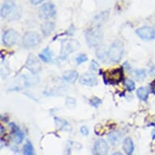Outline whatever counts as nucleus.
I'll use <instances>...</instances> for the list:
<instances>
[{"label": "nucleus", "instance_id": "nucleus-27", "mask_svg": "<svg viewBox=\"0 0 155 155\" xmlns=\"http://www.w3.org/2000/svg\"><path fill=\"white\" fill-rule=\"evenodd\" d=\"M81 133L84 135V136H88L89 133V129H88V127H85V126H83V127H81Z\"/></svg>", "mask_w": 155, "mask_h": 155}, {"label": "nucleus", "instance_id": "nucleus-24", "mask_svg": "<svg viewBox=\"0 0 155 155\" xmlns=\"http://www.w3.org/2000/svg\"><path fill=\"white\" fill-rule=\"evenodd\" d=\"M89 103L94 107H97L99 105L102 104V100L98 97H94L89 100Z\"/></svg>", "mask_w": 155, "mask_h": 155}, {"label": "nucleus", "instance_id": "nucleus-15", "mask_svg": "<svg viewBox=\"0 0 155 155\" xmlns=\"http://www.w3.org/2000/svg\"><path fill=\"white\" fill-rule=\"evenodd\" d=\"M123 148H124V152L126 153L127 155H132L133 153V151H134V144H133V141H132L131 138L127 137L124 140Z\"/></svg>", "mask_w": 155, "mask_h": 155}, {"label": "nucleus", "instance_id": "nucleus-8", "mask_svg": "<svg viewBox=\"0 0 155 155\" xmlns=\"http://www.w3.org/2000/svg\"><path fill=\"white\" fill-rule=\"evenodd\" d=\"M25 68L32 73L34 74L38 73L41 70V63L39 61V59L33 54L28 55V59L26 60Z\"/></svg>", "mask_w": 155, "mask_h": 155}, {"label": "nucleus", "instance_id": "nucleus-4", "mask_svg": "<svg viewBox=\"0 0 155 155\" xmlns=\"http://www.w3.org/2000/svg\"><path fill=\"white\" fill-rule=\"evenodd\" d=\"M123 54H124V44L120 40L114 41L108 50L110 60L113 63H118L122 59Z\"/></svg>", "mask_w": 155, "mask_h": 155}, {"label": "nucleus", "instance_id": "nucleus-6", "mask_svg": "<svg viewBox=\"0 0 155 155\" xmlns=\"http://www.w3.org/2000/svg\"><path fill=\"white\" fill-rule=\"evenodd\" d=\"M41 43V37L36 32H27L23 38V44L26 48H33Z\"/></svg>", "mask_w": 155, "mask_h": 155}, {"label": "nucleus", "instance_id": "nucleus-22", "mask_svg": "<svg viewBox=\"0 0 155 155\" xmlns=\"http://www.w3.org/2000/svg\"><path fill=\"white\" fill-rule=\"evenodd\" d=\"M145 76H146V73H145V70H136L134 71V76L137 81L144 80Z\"/></svg>", "mask_w": 155, "mask_h": 155}, {"label": "nucleus", "instance_id": "nucleus-14", "mask_svg": "<svg viewBox=\"0 0 155 155\" xmlns=\"http://www.w3.org/2000/svg\"><path fill=\"white\" fill-rule=\"evenodd\" d=\"M77 78H78V72L74 70L67 71L63 74V80L70 84L74 83Z\"/></svg>", "mask_w": 155, "mask_h": 155}, {"label": "nucleus", "instance_id": "nucleus-16", "mask_svg": "<svg viewBox=\"0 0 155 155\" xmlns=\"http://www.w3.org/2000/svg\"><path fill=\"white\" fill-rule=\"evenodd\" d=\"M121 137H122V135L118 131H114L108 135V140L110 143L113 145H117L120 143Z\"/></svg>", "mask_w": 155, "mask_h": 155}, {"label": "nucleus", "instance_id": "nucleus-17", "mask_svg": "<svg viewBox=\"0 0 155 155\" xmlns=\"http://www.w3.org/2000/svg\"><path fill=\"white\" fill-rule=\"evenodd\" d=\"M52 57H53V53L49 49V47H46L44 49L41 54H39V58L45 63H50L52 61Z\"/></svg>", "mask_w": 155, "mask_h": 155}, {"label": "nucleus", "instance_id": "nucleus-5", "mask_svg": "<svg viewBox=\"0 0 155 155\" xmlns=\"http://www.w3.org/2000/svg\"><path fill=\"white\" fill-rule=\"evenodd\" d=\"M105 83L107 84H116L122 81L124 73H123L122 68L112 69L106 71L103 73Z\"/></svg>", "mask_w": 155, "mask_h": 155}, {"label": "nucleus", "instance_id": "nucleus-26", "mask_svg": "<svg viewBox=\"0 0 155 155\" xmlns=\"http://www.w3.org/2000/svg\"><path fill=\"white\" fill-rule=\"evenodd\" d=\"M98 68H99V66H98L97 63H96L94 60H93V61L91 62V64H90V69H91L92 71H97V69Z\"/></svg>", "mask_w": 155, "mask_h": 155}, {"label": "nucleus", "instance_id": "nucleus-10", "mask_svg": "<svg viewBox=\"0 0 155 155\" xmlns=\"http://www.w3.org/2000/svg\"><path fill=\"white\" fill-rule=\"evenodd\" d=\"M19 34L13 29H8L3 33V42L7 46H12L18 41Z\"/></svg>", "mask_w": 155, "mask_h": 155}, {"label": "nucleus", "instance_id": "nucleus-29", "mask_svg": "<svg viewBox=\"0 0 155 155\" xmlns=\"http://www.w3.org/2000/svg\"><path fill=\"white\" fill-rule=\"evenodd\" d=\"M151 88H152V91L153 94H155V81L152 83V85H151Z\"/></svg>", "mask_w": 155, "mask_h": 155}, {"label": "nucleus", "instance_id": "nucleus-12", "mask_svg": "<svg viewBox=\"0 0 155 155\" xmlns=\"http://www.w3.org/2000/svg\"><path fill=\"white\" fill-rule=\"evenodd\" d=\"M80 83L87 86H94L97 84V79L95 75L93 73H84L81 75L79 79Z\"/></svg>", "mask_w": 155, "mask_h": 155}, {"label": "nucleus", "instance_id": "nucleus-11", "mask_svg": "<svg viewBox=\"0 0 155 155\" xmlns=\"http://www.w3.org/2000/svg\"><path fill=\"white\" fill-rule=\"evenodd\" d=\"M94 152L97 155H107L109 147L108 144L103 139H99L94 143Z\"/></svg>", "mask_w": 155, "mask_h": 155}, {"label": "nucleus", "instance_id": "nucleus-19", "mask_svg": "<svg viewBox=\"0 0 155 155\" xmlns=\"http://www.w3.org/2000/svg\"><path fill=\"white\" fill-rule=\"evenodd\" d=\"M137 95L139 97V99L141 101H146L149 97V90L145 87L139 88L137 91Z\"/></svg>", "mask_w": 155, "mask_h": 155}, {"label": "nucleus", "instance_id": "nucleus-30", "mask_svg": "<svg viewBox=\"0 0 155 155\" xmlns=\"http://www.w3.org/2000/svg\"><path fill=\"white\" fill-rule=\"evenodd\" d=\"M112 155H123V154L120 152H115V153H113Z\"/></svg>", "mask_w": 155, "mask_h": 155}, {"label": "nucleus", "instance_id": "nucleus-25", "mask_svg": "<svg viewBox=\"0 0 155 155\" xmlns=\"http://www.w3.org/2000/svg\"><path fill=\"white\" fill-rule=\"evenodd\" d=\"M87 59H88V58H87V56L84 54H79L76 58V61L78 65H81V64L84 63V62H86Z\"/></svg>", "mask_w": 155, "mask_h": 155}, {"label": "nucleus", "instance_id": "nucleus-20", "mask_svg": "<svg viewBox=\"0 0 155 155\" xmlns=\"http://www.w3.org/2000/svg\"><path fill=\"white\" fill-rule=\"evenodd\" d=\"M23 152L24 155H35V152H34L33 145L29 141H27L25 143V145H24Z\"/></svg>", "mask_w": 155, "mask_h": 155}, {"label": "nucleus", "instance_id": "nucleus-2", "mask_svg": "<svg viewBox=\"0 0 155 155\" xmlns=\"http://www.w3.org/2000/svg\"><path fill=\"white\" fill-rule=\"evenodd\" d=\"M1 16L8 21L17 20L21 16V12L13 2L7 1L1 7Z\"/></svg>", "mask_w": 155, "mask_h": 155}, {"label": "nucleus", "instance_id": "nucleus-1", "mask_svg": "<svg viewBox=\"0 0 155 155\" xmlns=\"http://www.w3.org/2000/svg\"><path fill=\"white\" fill-rule=\"evenodd\" d=\"M85 38L89 46L96 47L101 45L103 38V32L99 25L89 28L85 33Z\"/></svg>", "mask_w": 155, "mask_h": 155}, {"label": "nucleus", "instance_id": "nucleus-3", "mask_svg": "<svg viewBox=\"0 0 155 155\" xmlns=\"http://www.w3.org/2000/svg\"><path fill=\"white\" fill-rule=\"evenodd\" d=\"M80 48L79 41L75 39H64L61 42V50L59 58L65 59L72 52H75Z\"/></svg>", "mask_w": 155, "mask_h": 155}, {"label": "nucleus", "instance_id": "nucleus-21", "mask_svg": "<svg viewBox=\"0 0 155 155\" xmlns=\"http://www.w3.org/2000/svg\"><path fill=\"white\" fill-rule=\"evenodd\" d=\"M97 56V58L100 59H102V60H104L106 58H107V56L109 57L108 55V51L106 50L104 46H101L97 50V53H96Z\"/></svg>", "mask_w": 155, "mask_h": 155}, {"label": "nucleus", "instance_id": "nucleus-18", "mask_svg": "<svg viewBox=\"0 0 155 155\" xmlns=\"http://www.w3.org/2000/svg\"><path fill=\"white\" fill-rule=\"evenodd\" d=\"M54 23L51 21H47L46 23H44L41 25V32L45 36H47L51 34V33L54 29Z\"/></svg>", "mask_w": 155, "mask_h": 155}, {"label": "nucleus", "instance_id": "nucleus-7", "mask_svg": "<svg viewBox=\"0 0 155 155\" xmlns=\"http://www.w3.org/2000/svg\"><path fill=\"white\" fill-rule=\"evenodd\" d=\"M56 14L55 6L51 3H44L39 9V16L42 20H49L53 18Z\"/></svg>", "mask_w": 155, "mask_h": 155}, {"label": "nucleus", "instance_id": "nucleus-9", "mask_svg": "<svg viewBox=\"0 0 155 155\" xmlns=\"http://www.w3.org/2000/svg\"><path fill=\"white\" fill-rule=\"evenodd\" d=\"M136 33L140 37L141 39L145 41H151L155 38L154 28L150 26H144L137 29Z\"/></svg>", "mask_w": 155, "mask_h": 155}, {"label": "nucleus", "instance_id": "nucleus-28", "mask_svg": "<svg viewBox=\"0 0 155 155\" xmlns=\"http://www.w3.org/2000/svg\"><path fill=\"white\" fill-rule=\"evenodd\" d=\"M44 1H45V0H30L31 3L33 4V5H38V4L42 3Z\"/></svg>", "mask_w": 155, "mask_h": 155}, {"label": "nucleus", "instance_id": "nucleus-13", "mask_svg": "<svg viewBox=\"0 0 155 155\" xmlns=\"http://www.w3.org/2000/svg\"><path fill=\"white\" fill-rule=\"evenodd\" d=\"M10 126L12 127L13 136H14V140L15 141V143L21 144L24 140V133L21 132V129L15 124H12Z\"/></svg>", "mask_w": 155, "mask_h": 155}, {"label": "nucleus", "instance_id": "nucleus-23", "mask_svg": "<svg viewBox=\"0 0 155 155\" xmlns=\"http://www.w3.org/2000/svg\"><path fill=\"white\" fill-rule=\"evenodd\" d=\"M124 85L125 87H126V89H127L128 91H133L135 89V87H136L134 82L130 79H127L125 81Z\"/></svg>", "mask_w": 155, "mask_h": 155}]
</instances>
